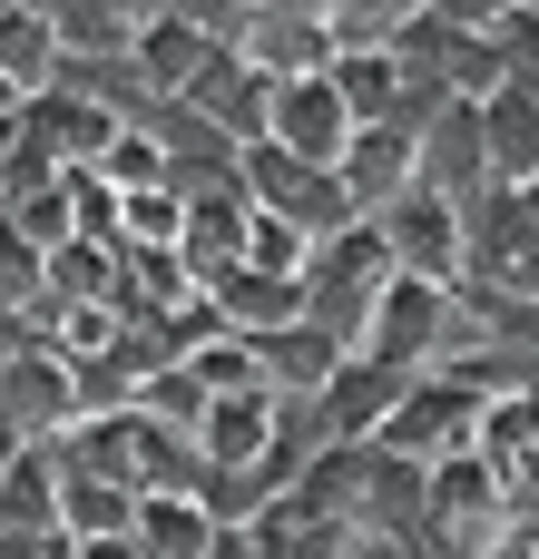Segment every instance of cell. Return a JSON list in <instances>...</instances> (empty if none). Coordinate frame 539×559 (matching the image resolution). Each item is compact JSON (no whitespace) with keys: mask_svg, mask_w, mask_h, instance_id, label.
<instances>
[{"mask_svg":"<svg viewBox=\"0 0 539 559\" xmlns=\"http://www.w3.org/2000/svg\"><path fill=\"white\" fill-rule=\"evenodd\" d=\"M236 197H245L255 216L295 226L304 246L334 236V226H354V197L334 187V167H304V157H285L275 138H245V147H236Z\"/></svg>","mask_w":539,"mask_h":559,"instance_id":"6da1fadb","label":"cell"},{"mask_svg":"<svg viewBox=\"0 0 539 559\" xmlns=\"http://www.w3.org/2000/svg\"><path fill=\"white\" fill-rule=\"evenodd\" d=\"M481 442V393L471 383H452V373H412L403 383V403L383 413V432H373V452H393V462H452V452H471Z\"/></svg>","mask_w":539,"mask_h":559,"instance_id":"7a4b0ae2","label":"cell"},{"mask_svg":"<svg viewBox=\"0 0 539 559\" xmlns=\"http://www.w3.org/2000/svg\"><path fill=\"white\" fill-rule=\"evenodd\" d=\"M363 226L383 236V265H393V275H422V285H462V206H442V197L403 187V197H393V206H373Z\"/></svg>","mask_w":539,"mask_h":559,"instance_id":"3957f363","label":"cell"},{"mask_svg":"<svg viewBox=\"0 0 539 559\" xmlns=\"http://www.w3.org/2000/svg\"><path fill=\"white\" fill-rule=\"evenodd\" d=\"M442 314H452V285H422V275H383V295H373V314H363V344H354V354L422 373V364L442 354Z\"/></svg>","mask_w":539,"mask_h":559,"instance_id":"277c9868","label":"cell"},{"mask_svg":"<svg viewBox=\"0 0 539 559\" xmlns=\"http://www.w3.org/2000/svg\"><path fill=\"white\" fill-rule=\"evenodd\" d=\"M255 138H275V147L304 157V167H334L344 138H354V108L334 98L324 69H304V79H275V88H265V128H255Z\"/></svg>","mask_w":539,"mask_h":559,"instance_id":"5b68a950","label":"cell"},{"mask_svg":"<svg viewBox=\"0 0 539 559\" xmlns=\"http://www.w3.org/2000/svg\"><path fill=\"white\" fill-rule=\"evenodd\" d=\"M412 187L442 197V206H471V197L491 187V157H481V118H471V98H442V118L412 138Z\"/></svg>","mask_w":539,"mask_h":559,"instance_id":"8992f818","label":"cell"},{"mask_svg":"<svg viewBox=\"0 0 539 559\" xmlns=\"http://www.w3.org/2000/svg\"><path fill=\"white\" fill-rule=\"evenodd\" d=\"M196 305H206L216 334H275V324H295L304 285H295V275H265V265H245V255H226V265L196 275Z\"/></svg>","mask_w":539,"mask_h":559,"instance_id":"52a82bcc","label":"cell"},{"mask_svg":"<svg viewBox=\"0 0 539 559\" xmlns=\"http://www.w3.org/2000/svg\"><path fill=\"white\" fill-rule=\"evenodd\" d=\"M226 39H206L196 20H177V10H147L137 29H128V69H137V88L147 98H187L196 88V69L216 59Z\"/></svg>","mask_w":539,"mask_h":559,"instance_id":"ba28073f","label":"cell"},{"mask_svg":"<svg viewBox=\"0 0 539 559\" xmlns=\"http://www.w3.org/2000/svg\"><path fill=\"white\" fill-rule=\"evenodd\" d=\"M403 364H373V354H344L334 373H324V393H314V413H324V432L334 442H373L383 432V413L403 403Z\"/></svg>","mask_w":539,"mask_h":559,"instance_id":"9c48e42d","label":"cell"},{"mask_svg":"<svg viewBox=\"0 0 539 559\" xmlns=\"http://www.w3.org/2000/svg\"><path fill=\"white\" fill-rule=\"evenodd\" d=\"M471 118H481V157H491V187H520V177L539 167V98L501 79V88H481V98H471Z\"/></svg>","mask_w":539,"mask_h":559,"instance_id":"30bf717a","label":"cell"},{"mask_svg":"<svg viewBox=\"0 0 539 559\" xmlns=\"http://www.w3.org/2000/svg\"><path fill=\"white\" fill-rule=\"evenodd\" d=\"M334 187L354 197V216L393 206V197L412 187V138H403V128H354L344 157H334Z\"/></svg>","mask_w":539,"mask_h":559,"instance_id":"8fae6325","label":"cell"},{"mask_svg":"<svg viewBox=\"0 0 539 559\" xmlns=\"http://www.w3.org/2000/svg\"><path fill=\"white\" fill-rule=\"evenodd\" d=\"M20 108H29V128L49 138L59 167H98L108 138H118V108H98V98H79V88H39V98H20Z\"/></svg>","mask_w":539,"mask_h":559,"instance_id":"7c38bea8","label":"cell"},{"mask_svg":"<svg viewBox=\"0 0 539 559\" xmlns=\"http://www.w3.org/2000/svg\"><path fill=\"white\" fill-rule=\"evenodd\" d=\"M206 501L196 491H137V511H128V550L137 559H206Z\"/></svg>","mask_w":539,"mask_h":559,"instance_id":"4fadbf2b","label":"cell"},{"mask_svg":"<svg viewBox=\"0 0 539 559\" xmlns=\"http://www.w3.org/2000/svg\"><path fill=\"white\" fill-rule=\"evenodd\" d=\"M118 255V314H177V305H196V275H187V255L177 246H108Z\"/></svg>","mask_w":539,"mask_h":559,"instance_id":"5bb4252c","label":"cell"},{"mask_svg":"<svg viewBox=\"0 0 539 559\" xmlns=\"http://www.w3.org/2000/svg\"><path fill=\"white\" fill-rule=\"evenodd\" d=\"M245 344H255L265 393H324V373L344 364V344H334V334H314L304 314H295V324H275V334H245Z\"/></svg>","mask_w":539,"mask_h":559,"instance_id":"9a60e30c","label":"cell"},{"mask_svg":"<svg viewBox=\"0 0 539 559\" xmlns=\"http://www.w3.org/2000/svg\"><path fill=\"white\" fill-rule=\"evenodd\" d=\"M196 452H206V472H255L265 462V393H206Z\"/></svg>","mask_w":539,"mask_h":559,"instance_id":"2e32d148","label":"cell"},{"mask_svg":"<svg viewBox=\"0 0 539 559\" xmlns=\"http://www.w3.org/2000/svg\"><path fill=\"white\" fill-rule=\"evenodd\" d=\"M236 246H245V197H236V187H206V197L177 206V255H187V275L226 265Z\"/></svg>","mask_w":539,"mask_h":559,"instance_id":"e0dca14e","label":"cell"},{"mask_svg":"<svg viewBox=\"0 0 539 559\" xmlns=\"http://www.w3.org/2000/svg\"><path fill=\"white\" fill-rule=\"evenodd\" d=\"M324 79H334V98L354 108V128H383V118H393V98H403L393 49H334V59H324Z\"/></svg>","mask_w":539,"mask_h":559,"instance_id":"ac0fdd59","label":"cell"},{"mask_svg":"<svg viewBox=\"0 0 539 559\" xmlns=\"http://www.w3.org/2000/svg\"><path fill=\"white\" fill-rule=\"evenodd\" d=\"M39 295H59V305H108V295H118V255H108L98 236H59V246L39 255Z\"/></svg>","mask_w":539,"mask_h":559,"instance_id":"d6986e66","label":"cell"},{"mask_svg":"<svg viewBox=\"0 0 539 559\" xmlns=\"http://www.w3.org/2000/svg\"><path fill=\"white\" fill-rule=\"evenodd\" d=\"M137 511L128 481H88V472H59V540H118Z\"/></svg>","mask_w":539,"mask_h":559,"instance_id":"ffe728a7","label":"cell"},{"mask_svg":"<svg viewBox=\"0 0 539 559\" xmlns=\"http://www.w3.org/2000/svg\"><path fill=\"white\" fill-rule=\"evenodd\" d=\"M412 10H422V0H334V10H324V39H334V49H383Z\"/></svg>","mask_w":539,"mask_h":559,"instance_id":"44dd1931","label":"cell"},{"mask_svg":"<svg viewBox=\"0 0 539 559\" xmlns=\"http://www.w3.org/2000/svg\"><path fill=\"white\" fill-rule=\"evenodd\" d=\"M491 49H501V79L539 98V20H520V10H511V20L491 29Z\"/></svg>","mask_w":539,"mask_h":559,"instance_id":"7402d4cb","label":"cell"},{"mask_svg":"<svg viewBox=\"0 0 539 559\" xmlns=\"http://www.w3.org/2000/svg\"><path fill=\"white\" fill-rule=\"evenodd\" d=\"M432 20H452V29H501L511 20V0H422Z\"/></svg>","mask_w":539,"mask_h":559,"instance_id":"603a6c76","label":"cell"},{"mask_svg":"<svg viewBox=\"0 0 539 559\" xmlns=\"http://www.w3.org/2000/svg\"><path fill=\"white\" fill-rule=\"evenodd\" d=\"M206 559H255V540H245V521H216V531H206Z\"/></svg>","mask_w":539,"mask_h":559,"instance_id":"cb8c5ba5","label":"cell"},{"mask_svg":"<svg viewBox=\"0 0 539 559\" xmlns=\"http://www.w3.org/2000/svg\"><path fill=\"white\" fill-rule=\"evenodd\" d=\"M344 559H412V550H403V540H383V531H354V540H344Z\"/></svg>","mask_w":539,"mask_h":559,"instance_id":"d4e9b609","label":"cell"},{"mask_svg":"<svg viewBox=\"0 0 539 559\" xmlns=\"http://www.w3.org/2000/svg\"><path fill=\"white\" fill-rule=\"evenodd\" d=\"M511 197H520V206H530V226H539V167H530V177H520V187H511Z\"/></svg>","mask_w":539,"mask_h":559,"instance_id":"484cf974","label":"cell"},{"mask_svg":"<svg viewBox=\"0 0 539 559\" xmlns=\"http://www.w3.org/2000/svg\"><path fill=\"white\" fill-rule=\"evenodd\" d=\"M511 10H520V20H539V0H511Z\"/></svg>","mask_w":539,"mask_h":559,"instance_id":"4316f807","label":"cell"}]
</instances>
